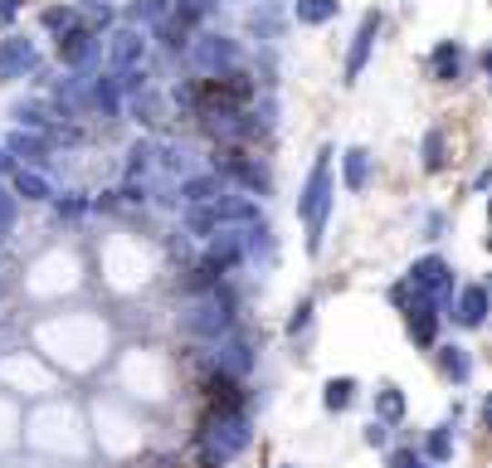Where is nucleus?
Listing matches in <instances>:
<instances>
[{"label": "nucleus", "mask_w": 492, "mask_h": 468, "mask_svg": "<svg viewBox=\"0 0 492 468\" xmlns=\"http://www.w3.org/2000/svg\"><path fill=\"white\" fill-rule=\"evenodd\" d=\"M151 156H157V147H151V141H132L128 147V176L137 181L142 172H151Z\"/></svg>", "instance_id": "27"}, {"label": "nucleus", "mask_w": 492, "mask_h": 468, "mask_svg": "<svg viewBox=\"0 0 492 468\" xmlns=\"http://www.w3.org/2000/svg\"><path fill=\"white\" fill-rule=\"evenodd\" d=\"M259 5H269V0H259Z\"/></svg>", "instance_id": "41"}, {"label": "nucleus", "mask_w": 492, "mask_h": 468, "mask_svg": "<svg viewBox=\"0 0 492 468\" xmlns=\"http://www.w3.org/2000/svg\"><path fill=\"white\" fill-rule=\"evenodd\" d=\"M35 68H39V49H35L30 35L0 39V83H15L25 74H35Z\"/></svg>", "instance_id": "7"}, {"label": "nucleus", "mask_w": 492, "mask_h": 468, "mask_svg": "<svg viewBox=\"0 0 492 468\" xmlns=\"http://www.w3.org/2000/svg\"><path fill=\"white\" fill-rule=\"evenodd\" d=\"M190 59H195V68H200L205 78H220V74L234 68L239 45L230 35H200V39H190Z\"/></svg>", "instance_id": "6"}, {"label": "nucleus", "mask_w": 492, "mask_h": 468, "mask_svg": "<svg viewBox=\"0 0 492 468\" xmlns=\"http://www.w3.org/2000/svg\"><path fill=\"white\" fill-rule=\"evenodd\" d=\"M356 390H361V386H356L351 376H332L327 386H322V405H327L332 415H342V410L356 405Z\"/></svg>", "instance_id": "18"}, {"label": "nucleus", "mask_w": 492, "mask_h": 468, "mask_svg": "<svg viewBox=\"0 0 492 468\" xmlns=\"http://www.w3.org/2000/svg\"><path fill=\"white\" fill-rule=\"evenodd\" d=\"M0 172H15V161L5 156V147H0Z\"/></svg>", "instance_id": "38"}, {"label": "nucleus", "mask_w": 492, "mask_h": 468, "mask_svg": "<svg viewBox=\"0 0 492 468\" xmlns=\"http://www.w3.org/2000/svg\"><path fill=\"white\" fill-rule=\"evenodd\" d=\"M278 468H298V463H278Z\"/></svg>", "instance_id": "40"}, {"label": "nucleus", "mask_w": 492, "mask_h": 468, "mask_svg": "<svg viewBox=\"0 0 492 468\" xmlns=\"http://www.w3.org/2000/svg\"><path fill=\"white\" fill-rule=\"evenodd\" d=\"M400 415H405V390L400 386H381V390H375V420L395 424Z\"/></svg>", "instance_id": "24"}, {"label": "nucleus", "mask_w": 492, "mask_h": 468, "mask_svg": "<svg viewBox=\"0 0 492 468\" xmlns=\"http://www.w3.org/2000/svg\"><path fill=\"white\" fill-rule=\"evenodd\" d=\"M83 103H88L93 112H103V118H118V108H122V88H118V78H112V74L88 78V93H83Z\"/></svg>", "instance_id": "13"}, {"label": "nucleus", "mask_w": 492, "mask_h": 468, "mask_svg": "<svg viewBox=\"0 0 492 468\" xmlns=\"http://www.w3.org/2000/svg\"><path fill=\"white\" fill-rule=\"evenodd\" d=\"M5 156H10V161L45 166V161H49V141L39 137V132H10V137H5Z\"/></svg>", "instance_id": "12"}, {"label": "nucleus", "mask_w": 492, "mask_h": 468, "mask_svg": "<svg viewBox=\"0 0 492 468\" xmlns=\"http://www.w3.org/2000/svg\"><path fill=\"white\" fill-rule=\"evenodd\" d=\"M429 68H434V78H439V83H458L463 78V45H458V39H444V45L434 49Z\"/></svg>", "instance_id": "15"}, {"label": "nucleus", "mask_w": 492, "mask_h": 468, "mask_svg": "<svg viewBox=\"0 0 492 468\" xmlns=\"http://www.w3.org/2000/svg\"><path fill=\"white\" fill-rule=\"evenodd\" d=\"M166 16H171V0H137L132 5V20H142V25H161Z\"/></svg>", "instance_id": "28"}, {"label": "nucleus", "mask_w": 492, "mask_h": 468, "mask_svg": "<svg viewBox=\"0 0 492 468\" xmlns=\"http://www.w3.org/2000/svg\"><path fill=\"white\" fill-rule=\"evenodd\" d=\"M444 161H448V156H444V132L434 127V132L425 137V166H429V172H444Z\"/></svg>", "instance_id": "29"}, {"label": "nucleus", "mask_w": 492, "mask_h": 468, "mask_svg": "<svg viewBox=\"0 0 492 468\" xmlns=\"http://www.w3.org/2000/svg\"><path fill=\"white\" fill-rule=\"evenodd\" d=\"M419 468H434V463H425V459H419Z\"/></svg>", "instance_id": "39"}, {"label": "nucleus", "mask_w": 492, "mask_h": 468, "mask_svg": "<svg viewBox=\"0 0 492 468\" xmlns=\"http://www.w3.org/2000/svg\"><path fill=\"white\" fill-rule=\"evenodd\" d=\"M249 366H254V347H249V337H230V342L220 347V371L224 376H249Z\"/></svg>", "instance_id": "14"}, {"label": "nucleus", "mask_w": 492, "mask_h": 468, "mask_svg": "<svg viewBox=\"0 0 492 468\" xmlns=\"http://www.w3.org/2000/svg\"><path fill=\"white\" fill-rule=\"evenodd\" d=\"M15 195H25V201H54V186L39 172H25V166H15Z\"/></svg>", "instance_id": "22"}, {"label": "nucleus", "mask_w": 492, "mask_h": 468, "mask_svg": "<svg viewBox=\"0 0 492 468\" xmlns=\"http://www.w3.org/2000/svg\"><path fill=\"white\" fill-rule=\"evenodd\" d=\"M224 224H244V230L263 224L259 201H249V195H215L210 205H190V215H186V230L200 239H215Z\"/></svg>", "instance_id": "2"}, {"label": "nucleus", "mask_w": 492, "mask_h": 468, "mask_svg": "<svg viewBox=\"0 0 492 468\" xmlns=\"http://www.w3.org/2000/svg\"><path fill=\"white\" fill-rule=\"evenodd\" d=\"M425 453H429V463H448V459H454V434H448V424H439V430L425 439Z\"/></svg>", "instance_id": "25"}, {"label": "nucleus", "mask_w": 492, "mask_h": 468, "mask_svg": "<svg viewBox=\"0 0 492 468\" xmlns=\"http://www.w3.org/2000/svg\"><path fill=\"white\" fill-rule=\"evenodd\" d=\"M88 16H93V25H112V5H103V0H88Z\"/></svg>", "instance_id": "36"}, {"label": "nucleus", "mask_w": 492, "mask_h": 468, "mask_svg": "<svg viewBox=\"0 0 492 468\" xmlns=\"http://www.w3.org/2000/svg\"><path fill=\"white\" fill-rule=\"evenodd\" d=\"M342 172H346V191L361 195L365 181H371V151H365V147H351L346 161H342Z\"/></svg>", "instance_id": "19"}, {"label": "nucleus", "mask_w": 492, "mask_h": 468, "mask_svg": "<svg viewBox=\"0 0 492 468\" xmlns=\"http://www.w3.org/2000/svg\"><path fill=\"white\" fill-rule=\"evenodd\" d=\"M142 54H147V39H142V30H112V39H108V64H112V74H122V68H137L142 64Z\"/></svg>", "instance_id": "9"}, {"label": "nucleus", "mask_w": 492, "mask_h": 468, "mask_svg": "<svg viewBox=\"0 0 492 468\" xmlns=\"http://www.w3.org/2000/svg\"><path fill=\"white\" fill-rule=\"evenodd\" d=\"M454 322H458V328H483V322H487V288H483V283H468V288H463L458 293V307H454Z\"/></svg>", "instance_id": "11"}, {"label": "nucleus", "mask_w": 492, "mask_h": 468, "mask_svg": "<svg viewBox=\"0 0 492 468\" xmlns=\"http://www.w3.org/2000/svg\"><path fill=\"white\" fill-rule=\"evenodd\" d=\"M20 5H25V0H0V25L15 20V16H20Z\"/></svg>", "instance_id": "37"}, {"label": "nucleus", "mask_w": 492, "mask_h": 468, "mask_svg": "<svg viewBox=\"0 0 492 468\" xmlns=\"http://www.w3.org/2000/svg\"><path fill=\"white\" fill-rule=\"evenodd\" d=\"M410 337L419 347H434V337H439V307L425 303V297L410 307Z\"/></svg>", "instance_id": "16"}, {"label": "nucleus", "mask_w": 492, "mask_h": 468, "mask_svg": "<svg viewBox=\"0 0 492 468\" xmlns=\"http://www.w3.org/2000/svg\"><path fill=\"white\" fill-rule=\"evenodd\" d=\"M249 25H254V35H278V20H273V10H269V5H263V16L254 10V20H249Z\"/></svg>", "instance_id": "33"}, {"label": "nucleus", "mask_w": 492, "mask_h": 468, "mask_svg": "<svg viewBox=\"0 0 492 468\" xmlns=\"http://www.w3.org/2000/svg\"><path fill=\"white\" fill-rule=\"evenodd\" d=\"M439 366H444V376L454 380V386H468V376H473L468 347H439Z\"/></svg>", "instance_id": "20"}, {"label": "nucleus", "mask_w": 492, "mask_h": 468, "mask_svg": "<svg viewBox=\"0 0 492 468\" xmlns=\"http://www.w3.org/2000/svg\"><path fill=\"white\" fill-rule=\"evenodd\" d=\"M210 459H234V453L249 449V439H254V430H249V415L244 410H220L215 420H210Z\"/></svg>", "instance_id": "3"}, {"label": "nucleus", "mask_w": 492, "mask_h": 468, "mask_svg": "<svg viewBox=\"0 0 492 468\" xmlns=\"http://www.w3.org/2000/svg\"><path fill=\"white\" fill-rule=\"evenodd\" d=\"M410 288H415V297L444 307L448 293H454V268H448L439 254H425V259H415V268H410Z\"/></svg>", "instance_id": "5"}, {"label": "nucleus", "mask_w": 492, "mask_h": 468, "mask_svg": "<svg viewBox=\"0 0 492 468\" xmlns=\"http://www.w3.org/2000/svg\"><path fill=\"white\" fill-rule=\"evenodd\" d=\"M10 224H15V195H10L5 186H0V234H5Z\"/></svg>", "instance_id": "31"}, {"label": "nucleus", "mask_w": 492, "mask_h": 468, "mask_svg": "<svg viewBox=\"0 0 492 468\" xmlns=\"http://www.w3.org/2000/svg\"><path fill=\"white\" fill-rule=\"evenodd\" d=\"M381 10H365L361 25H356V35H351V54H346V78L342 83H356L361 78V68L365 59H371V49H375V39H381Z\"/></svg>", "instance_id": "8"}, {"label": "nucleus", "mask_w": 492, "mask_h": 468, "mask_svg": "<svg viewBox=\"0 0 492 468\" xmlns=\"http://www.w3.org/2000/svg\"><path fill=\"white\" fill-rule=\"evenodd\" d=\"M10 118L20 122V132H39V127H49V112L39 103H15V108H10Z\"/></svg>", "instance_id": "26"}, {"label": "nucleus", "mask_w": 492, "mask_h": 468, "mask_svg": "<svg viewBox=\"0 0 492 468\" xmlns=\"http://www.w3.org/2000/svg\"><path fill=\"white\" fill-rule=\"evenodd\" d=\"M390 468H419V453L415 449H395L390 453Z\"/></svg>", "instance_id": "34"}, {"label": "nucleus", "mask_w": 492, "mask_h": 468, "mask_svg": "<svg viewBox=\"0 0 492 468\" xmlns=\"http://www.w3.org/2000/svg\"><path fill=\"white\" fill-rule=\"evenodd\" d=\"M307 322H313V303H302L298 312H292V322H288V332H292V337H298V332L307 328Z\"/></svg>", "instance_id": "35"}, {"label": "nucleus", "mask_w": 492, "mask_h": 468, "mask_svg": "<svg viewBox=\"0 0 492 468\" xmlns=\"http://www.w3.org/2000/svg\"><path fill=\"white\" fill-rule=\"evenodd\" d=\"M215 195H224V176H220V172H210V176H186V181H180V201H190V205H210Z\"/></svg>", "instance_id": "17"}, {"label": "nucleus", "mask_w": 492, "mask_h": 468, "mask_svg": "<svg viewBox=\"0 0 492 468\" xmlns=\"http://www.w3.org/2000/svg\"><path fill=\"white\" fill-rule=\"evenodd\" d=\"M361 439H365L371 449H385V444H390V430H385L381 420H371V424H365V434H361Z\"/></svg>", "instance_id": "32"}, {"label": "nucleus", "mask_w": 492, "mask_h": 468, "mask_svg": "<svg viewBox=\"0 0 492 468\" xmlns=\"http://www.w3.org/2000/svg\"><path fill=\"white\" fill-rule=\"evenodd\" d=\"M93 54H97V35L93 30H64L59 35V64H68V68H88L93 64Z\"/></svg>", "instance_id": "10"}, {"label": "nucleus", "mask_w": 492, "mask_h": 468, "mask_svg": "<svg viewBox=\"0 0 492 468\" xmlns=\"http://www.w3.org/2000/svg\"><path fill=\"white\" fill-rule=\"evenodd\" d=\"M45 25H49V30H74V10L54 5V10H45Z\"/></svg>", "instance_id": "30"}, {"label": "nucleus", "mask_w": 492, "mask_h": 468, "mask_svg": "<svg viewBox=\"0 0 492 468\" xmlns=\"http://www.w3.org/2000/svg\"><path fill=\"white\" fill-rule=\"evenodd\" d=\"M224 172H230V176H239V181H244V186L249 191H263V186H269V176H263V166H254V161H244V156H239V151H224Z\"/></svg>", "instance_id": "21"}, {"label": "nucleus", "mask_w": 492, "mask_h": 468, "mask_svg": "<svg viewBox=\"0 0 492 468\" xmlns=\"http://www.w3.org/2000/svg\"><path fill=\"white\" fill-rule=\"evenodd\" d=\"M332 201H336V191H332V147H322L317 161H313V176H307V186H302V201H298V215H302V224H307V254L322 249Z\"/></svg>", "instance_id": "1"}, {"label": "nucleus", "mask_w": 492, "mask_h": 468, "mask_svg": "<svg viewBox=\"0 0 492 468\" xmlns=\"http://www.w3.org/2000/svg\"><path fill=\"white\" fill-rule=\"evenodd\" d=\"M336 10H342V0H298L292 16H298V25H327Z\"/></svg>", "instance_id": "23"}, {"label": "nucleus", "mask_w": 492, "mask_h": 468, "mask_svg": "<svg viewBox=\"0 0 492 468\" xmlns=\"http://www.w3.org/2000/svg\"><path fill=\"white\" fill-rule=\"evenodd\" d=\"M180 332H190V337H220L230 332V303H224L220 293H205V297H195V303L180 312Z\"/></svg>", "instance_id": "4"}]
</instances>
